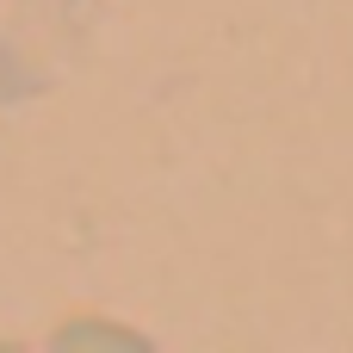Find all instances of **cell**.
Returning <instances> with one entry per match:
<instances>
[{"label": "cell", "mask_w": 353, "mask_h": 353, "mask_svg": "<svg viewBox=\"0 0 353 353\" xmlns=\"http://www.w3.org/2000/svg\"><path fill=\"white\" fill-rule=\"evenodd\" d=\"M50 347L56 353H149L155 341L149 335H137V329H124V323H105V316H68L56 335H50Z\"/></svg>", "instance_id": "obj_1"}]
</instances>
